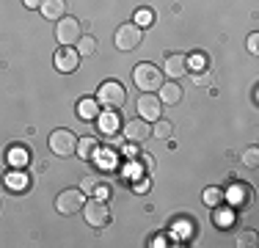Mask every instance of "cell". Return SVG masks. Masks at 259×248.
Masks as SVG:
<instances>
[{
	"instance_id": "44dd1931",
	"label": "cell",
	"mask_w": 259,
	"mask_h": 248,
	"mask_svg": "<svg viewBox=\"0 0 259 248\" xmlns=\"http://www.w3.org/2000/svg\"><path fill=\"white\" fill-rule=\"evenodd\" d=\"M97 53V39L94 36H80L77 39V55H85V58H89V55H94Z\"/></svg>"
},
{
	"instance_id": "5b68a950",
	"label": "cell",
	"mask_w": 259,
	"mask_h": 248,
	"mask_svg": "<svg viewBox=\"0 0 259 248\" xmlns=\"http://www.w3.org/2000/svg\"><path fill=\"white\" fill-rule=\"evenodd\" d=\"M83 36V28H80V20H75V17H61L58 22H55V39H58L61 47H72L77 45V39Z\"/></svg>"
},
{
	"instance_id": "30bf717a",
	"label": "cell",
	"mask_w": 259,
	"mask_h": 248,
	"mask_svg": "<svg viewBox=\"0 0 259 248\" xmlns=\"http://www.w3.org/2000/svg\"><path fill=\"white\" fill-rule=\"evenodd\" d=\"M55 69L64 72V74H72L80 66V55L75 47H58V53H55Z\"/></svg>"
},
{
	"instance_id": "d6986e66",
	"label": "cell",
	"mask_w": 259,
	"mask_h": 248,
	"mask_svg": "<svg viewBox=\"0 0 259 248\" xmlns=\"http://www.w3.org/2000/svg\"><path fill=\"white\" fill-rule=\"evenodd\" d=\"M209 69V58H207V53H193L188 58V72H207Z\"/></svg>"
},
{
	"instance_id": "d4e9b609",
	"label": "cell",
	"mask_w": 259,
	"mask_h": 248,
	"mask_svg": "<svg viewBox=\"0 0 259 248\" xmlns=\"http://www.w3.org/2000/svg\"><path fill=\"white\" fill-rule=\"evenodd\" d=\"M237 245L240 248H254L256 245V232H243L237 237Z\"/></svg>"
},
{
	"instance_id": "4dcf8cb0",
	"label": "cell",
	"mask_w": 259,
	"mask_h": 248,
	"mask_svg": "<svg viewBox=\"0 0 259 248\" xmlns=\"http://www.w3.org/2000/svg\"><path fill=\"white\" fill-rule=\"evenodd\" d=\"M3 182H6V174H3V171H0V185H3Z\"/></svg>"
},
{
	"instance_id": "7c38bea8",
	"label": "cell",
	"mask_w": 259,
	"mask_h": 248,
	"mask_svg": "<svg viewBox=\"0 0 259 248\" xmlns=\"http://www.w3.org/2000/svg\"><path fill=\"white\" fill-rule=\"evenodd\" d=\"M39 11L45 14V20L58 22L61 17H66V0H41Z\"/></svg>"
},
{
	"instance_id": "3957f363",
	"label": "cell",
	"mask_w": 259,
	"mask_h": 248,
	"mask_svg": "<svg viewBox=\"0 0 259 248\" xmlns=\"http://www.w3.org/2000/svg\"><path fill=\"white\" fill-rule=\"evenodd\" d=\"M144 42V28H138L135 22H124L116 28V36H113V45L121 50V53H130V50L141 47Z\"/></svg>"
},
{
	"instance_id": "7402d4cb",
	"label": "cell",
	"mask_w": 259,
	"mask_h": 248,
	"mask_svg": "<svg viewBox=\"0 0 259 248\" xmlns=\"http://www.w3.org/2000/svg\"><path fill=\"white\" fill-rule=\"evenodd\" d=\"M224 198H226V193L221 188H215V185H212V188H204V204H207V207H218Z\"/></svg>"
},
{
	"instance_id": "484cf974",
	"label": "cell",
	"mask_w": 259,
	"mask_h": 248,
	"mask_svg": "<svg viewBox=\"0 0 259 248\" xmlns=\"http://www.w3.org/2000/svg\"><path fill=\"white\" fill-rule=\"evenodd\" d=\"M152 20H155V14H152L149 9H141L138 17H135V25H138V28H146V25H152Z\"/></svg>"
},
{
	"instance_id": "ffe728a7",
	"label": "cell",
	"mask_w": 259,
	"mask_h": 248,
	"mask_svg": "<svg viewBox=\"0 0 259 248\" xmlns=\"http://www.w3.org/2000/svg\"><path fill=\"white\" fill-rule=\"evenodd\" d=\"M171 133H174V124H171L168 119L152 121V135H155V138H171Z\"/></svg>"
},
{
	"instance_id": "8fae6325",
	"label": "cell",
	"mask_w": 259,
	"mask_h": 248,
	"mask_svg": "<svg viewBox=\"0 0 259 248\" xmlns=\"http://www.w3.org/2000/svg\"><path fill=\"white\" fill-rule=\"evenodd\" d=\"M163 74H168L171 80H180L188 74V55H182V53H171L168 58H165V64H163Z\"/></svg>"
},
{
	"instance_id": "7a4b0ae2",
	"label": "cell",
	"mask_w": 259,
	"mask_h": 248,
	"mask_svg": "<svg viewBox=\"0 0 259 248\" xmlns=\"http://www.w3.org/2000/svg\"><path fill=\"white\" fill-rule=\"evenodd\" d=\"M133 83L138 86L141 91H157L165 80H163V72H160L155 64H146L144 61V64H138L133 69Z\"/></svg>"
},
{
	"instance_id": "9a60e30c",
	"label": "cell",
	"mask_w": 259,
	"mask_h": 248,
	"mask_svg": "<svg viewBox=\"0 0 259 248\" xmlns=\"http://www.w3.org/2000/svg\"><path fill=\"white\" fill-rule=\"evenodd\" d=\"M97 116H100V102H97L94 97H83L77 102V119L83 121H94Z\"/></svg>"
},
{
	"instance_id": "e0dca14e",
	"label": "cell",
	"mask_w": 259,
	"mask_h": 248,
	"mask_svg": "<svg viewBox=\"0 0 259 248\" xmlns=\"http://www.w3.org/2000/svg\"><path fill=\"white\" fill-rule=\"evenodd\" d=\"M30 160V149L28 146H11L9 149V163L17 166V169H25Z\"/></svg>"
},
{
	"instance_id": "cb8c5ba5",
	"label": "cell",
	"mask_w": 259,
	"mask_h": 248,
	"mask_svg": "<svg viewBox=\"0 0 259 248\" xmlns=\"http://www.w3.org/2000/svg\"><path fill=\"white\" fill-rule=\"evenodd\" d=\"M100 185H102V179L100 177H83V193H94V190H100Z\"/></svg>"
},
{
	"instance_id": "ba28073f",
	"label": "cell",
	"mask_w": 259,
	"mask_h": 248,
	"mask_svg": "<svg viewBox=\"0 0 259 248\" xmlns=\"http://www.w3.org/2000/svg\"><path fill=\"white\" fill-rule=\"evenodd\" d=\"M135 108H138V116L146 121H157L160 113H163V102H160V97H155L152 91H144V94L138 97V102H135Z\"/></svg>"
},
{
	"instance_id": "83f0119b",
	"label": "cell",
	"mask_w": 259,
	"mask_h": 248,
	"mask_svg": "<svg viewBox=\"0 0 259 248\" xmlns=\"http://www.w3.org/2000/svg\"><path fill=\"white\" fill-rule=\"evenodd\" d=\"M248 53H251V55L259 53V33H251V36H248Z\"/></svg>"
},
{
	"instance_id": "52a82bcc",
	"label": "cell",
	"mask_w": 259,
	"mask_h": 248,
	"mask_svg": "<svg viewBox=\"0 0 259 248\" xmlns=\"http://www.w3.org/2000/svg\"><path fill=\"white\" fill-rule=\"evenodd\" d=\"M83 215H85V221H89V226H94V229H102L105 223L110 221V210L102 198H89V201L83 204Z\"/></svg>"
},
{
	"instance_id": "f1b7e54d",
	"label": "cell",
	"mask_w": 259,
	"mask_h": 248,
	"mask_svg": "<svg viewBox=\"0 0 259 248\" xmlns=\"http://www.w3.org/2000/svg\"><path fill=\"white\" fill-rule=\"evenodd\" d=\"M193 80H196V86H209V69L207 72H196Z\"/></svg>"
},
{
	"instance_id": "5bb4252c",
	"label": "cell",
	"mask_w": 259,
	"mask_h": 248,
	"mask_svg": "<svg viewBox=\"0 0 259 248\" xmlns=\"http://www.w3.org/2000/svg\"><path fill=\"white\" fill-rule=\"evenodd\" d=\"M75 154L80 160H94L97 154H100V141L97 138H77V149H75Z\"/></svg>"
},
{
	"instance_id": "4fadbf2b",
	"label": "cell",
	"mask_w": 259,
	"mask_h": 248,
	"mask_svg": "<svg viewBox=\"0 0 259 248\" xmlns=\"http://www.w3.org/2000/svg\"><path fill=\"white\" fill-rule=\"evenodd\" d=\"M157 97L163 105H177L182 99V89H180V80H171V83H163L157 89Z\"/></svg>"
},
{
	"instance_id": "277c9868",
	"label": "cell",
	"mask_w": 259,
	"mask_h": 248,
	"mask_svg": "<svg viewBox=\"0 0 259 248\" xmlns=\"http://www.w3.org/2000/svg\"><path fill=\"white\" fill-rule=\"evenodd\" d=\"M77 149V135L72 130L61 127V130H53L50 133V152L55 157H72Z\"/></svg>"
},
{
	"instance_id": "4316f807",
	"label": "cell",
	"mask_w": 259,
	"mask_h": 248,
	"mask_svg": "<svg viewBox=\"0 0 259 248\" xmlns=\"http://www.w3.org/2000/svg\"><path fill=\"white\" fill-rule=\"evenodd\" d=\"M215 226H229V223H232V213H226V210H224V213H221V210H215Z\"/></svg>"
},
{
	"instance_id": "9c48e42d",
	"label": "cell",
	"mask_w": 259,
	"mask_h": 248,
	"mask_svg": "<svg viewBox=\"0 0 259 248\" xmlns=\"http://www.w3.org/2000/svg\"><path fill=\"white\" fill-rule=\"evenodd\" d=\"M121 133H124V138L130 144H146V141L152 138V121H146L138 116V119L127 121L124 127H121Z\"/></svg>"
},
{
	"instance_id": "f546056e",
	"label": "cell",
	"mask_w": 259,
	"mask_h": 248,
	"mask_svg": "<svg viewBox=\"0 0 259 248\" xmlns=\"http://www.w3.org/2000/svg\"><path fill=\"white\" fill-rule=\"evenodd\" d=\"M22 3H25L28 9H39V6H41V0H22Z\"/></svg>"
},
{
	"instance_id": "6da1fadb",
	"label": "cell",
	"mask_w": 259,
	"mask_h": 248,
	"mask_svg": "<svg viewBox=\"0 0 259 248\" xmlns=\"http://www.w3.org/2000/svg\"><path fill=\"white\" fill-rule=\"evenodd\" d=\"M97 102L105 105L108 110H119L127 102V89L119 80H105L100 89H97Z\"/></svg>"
},
{
	"instance_id": "ac0fdd59",
	"label": "cell",
	"mask_w": 259,
	"mask_h": 248,
	"mask_svg": "<svg viewBox=\"0 0 259 248\" xmlns=\"http://www.w3.org/2000/svg\"><path fill=\"white\" fill-rule=\"evenodd\" d=\"M6 185H9L11 190H28L30 188V177L25 171H14V174L6 177Z\"/></svg>"
},
{
	"instance_id": "2e32d148",
	"label": "cell",
	"mask_w": 259,
	"mask_h": 248,
	"mask_svg": "<svg viewBox=\"0 0 259 248\" xmlns=\"http://www.w3.org/2000/svg\"><path fill=\"white\" fill-rule=\"evenodd\" d=\"M97 121H100V133H105V135H113V133H119V127H121V121H119V113H116V110H108V113L97 116Z\"/></svg>"
},
{
	"instance_id": "603a6c76",
	"label": "cell",
	"mask_w": 259,
	"mask_h": 248,
	"mask_svg": "<svg viewBox=\"0 0 259 248\" xmlns=\"http://www.w3.org/2000/svg\"><path fill=\"white\" fill-rule=\"evenodd\" d=\"M243 163L248 166V169H256L259 166V146H248L243 152Z\"/></svg>"
},
{
	"instance_id": "8992f818",
	"label": "cell",
	"mask_w": 259,
	"mask_h": 248,
	"mask_svg": "<svg viewBox=\"0 0 259 248\" xmlns=\"http://www.w3.org/2000/svg\"><path fill=\"white\" fill-rule=\"evenodd\" d=\"M83 204H85V193L80 188H66L55 198V210L61 215H75L77 210H83Z\"/></svg>"
}]
</instances>
